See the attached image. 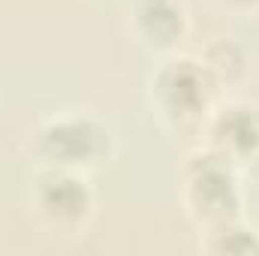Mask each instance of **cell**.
Segmentation results:
<instances>
[{
    "mask_svg": "<svg viewBox=\"0 0 259 256\" xmlns=\"http://www.w3.org/2000/svg\"><path fill=\"white\" fill-rule=\"evenodd\" d=\"M181 199H184L190 220L199 229H211V226L238 220L244 208L238 172L214 148L187 160Z\"/></svg>",
    "mask_w": 259,
    "mask_h": 256,
    "instance_id": "6da1fadb",
    "label": "cell"
},
{
    "mask_svg": "<svg viewBox=\"0 0 259 256\" xmlns=\"http://www.w3.org/2000/svg\"><path fill=\"white\" fill-rule=\"evenodd\" d=\"M151 91H154V103H157L160 115L175 130H187L199 127L208 118L217 84L208 75L202 61L172 58L157 69Z\"/></svg>",
    "mask_w": 259,
    "mask_h": 256,
    "instance_id": "7a4b0ae2",
    "label": "cell"
},
{
    "mask_svg": "<svg viewBox=\"0 0 259 256\" xmlns=\"http://www.w3.org/2000/svg\"><path fill=\"white\" fill-rule=\"evenodd\" d=\"M36 151L52 169L84 172L109 157L112 136L106 124H100L91 115H61L39 127Z\"/></svg>",
    "mask_w": 259,
    "mask_h": 256,
    "instance_id": "3957f363",
    "label": "cell"
},
{
    "mask_svg": "<svg viewBox=\"0 0 259 256\" xmlns=\"http://www.w3.org/2000/svg\"><path fill=\"white\" fill-rule=\"evenodd\" d=\"M33 208L49 229L61 235H72L84 229V223L91 220L94 193L78 172L49 166L33 184Z\"/></svg>",
    "mask_w": 259,
    "mask_h": 256,
    "instance_id": "277c9868",
    "label": "cell"
},
{
    "mask_svg": "<svg viewBox=\"0 0 259 256\" xmlns=\"http://www.w3.org/2000/svg\"><path fill=\"white\" fill-rule=\"evenodd\" d=\"M211 148L235 169L259 172V109L247 103H232L220 109L211 121Z\"/></svg>",
    "mask_w": 259,
    "mask_h": 256,
    "instance_id": "5b68a950",
    "label": "cell"
},
{
    "mask_svg": "<svg viewBox=\"0 0 259 256\" xmlns=\"http://www.w3.org/2000/svg\"><path fill=\"white\" fill-rule=\"evenodd\" d=\"M136 33L148 49L166 52L187 33V15L178 0H139L133 12Z\"/></svg>",
    "mask_w": 259,
    "mask_h": 256,
    "instance_id": "8992f818",
    "label": "cell"
},
{
    "mask_svg": "<svg viewBox=\"0 0 259 256\" xmlns=\"http://www.w3.org/2000/svg\"><path fill=\"white\" fill-rule=\"evenodd\" d=\"M202 250L214 256H259V232L253 226H244L241 217L202 229Z\"/></svg>",
    "mask_w": 259,
    "mask_h": 256,
    "instance_id": "52a82bcc",
    "label": "cell"
},
{
    "mask_svg": "<svg viewBox=\"0 0 259 256\" xmlns=\"http://www.w3.org/2000/svg\"><path fill=\"white\" fill-rule=\"evenodd\" d=\"M202 64L208 69V75L214 78V84L223 88V84H232V81H238V78L244 75V69H247V55H244V49L235 46L232 39H217V42H211V46L205 49Z\"/></svg>",
    "mask_w": 259,
    "mask_h": 256,
    "instance_id": "ba28073f",
    "label": "cell"
},
{
    "mask_svg": "<svg viewBox=\"0 0 259 256\" xmlns=\"http://www.w3.org/2000/svg\"><path fill=\"white\" fill-rule=\"evenodd\" d=\"M223 6H229V9H235V12H253L259 6V0H220Z\"/></svg>",
    "mask_w": 259,
    "mask_h": 256,
    "instance_id": "9c48e42d",
    "label": "cell"
}]
</instances>
